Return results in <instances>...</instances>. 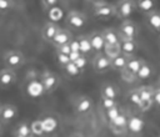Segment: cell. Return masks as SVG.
Masks as SVG:
<instances>
[{"instance_id":"cell-10","label":"cell","mask_w":160,"mask_h":137,"mask_svg":"<svg viewBox=\"0 0 160 137\" xmlns=\"http://www.w3.org/2000/svg\"><path fill=\"white\" fill-rule=\"evenodd\" d=\"M142 61H144L142 59H139V57H136V56H131V57L129 59V61H128L126 67L121 71L122 78L126 80L128 76H129L131 80H138L136 75H138V72H139V70H140V67H141Z\"/></svg>"},{"instance_id":"cell-24","label":"cell","mask_w":160,"mask_h":137,"mask_svg":"<svg viewBox=\"0 0 160 137\" xmlns=\"http://www.w3.org/2000/svg\"><path fill=\"white\" fill-rule=\"evenodd\" d=\"M136 4H138V10L141 11L142 14H148L155 10V6H156L155 0H136Z\"/></svg>"},{"instance_id":"cell-9","label":"cell","mask_w":160,"mask_h":137,"mask_svg":"<svg viewBox=\"0 0 160 137\" xmlns=\"http://www.w3.org/2000/svg\"><path fill=\"white\" fill-rule=\"evenodd\" d=\"M18 116V108L16 106L11 103H4L0 107V123H1V130H4L5 126L11 123Z\"/></svg>"},{"instance_id":"cell-19","label":"cell","mask_w":160,"mask_h":137,"mask_svg":"<svg viewBox=\"0 0 160 137\" xmlns=\"http://www.w3.org/2000/svg\"><path fill=\"white\" fill-rule=\"evenodd\" d=\"M32 130H31V123L26 121H20L15 128L12 130V136L14 137H30L32 136Z\"/></svg>"},{"instance_id":"cell-18","label":"cell","mask_w":160,"mask_h":137,"mask_svg":"<svg viewBox=\"0 0 160 137\" xmlns=\"http://www.w3.org/2000/svg\"><path fill=\"white\" fill-rule=\"evenodd\" d=\"M72 39H74L72 32H71L69 29H61V27H60V30L58 31L56 36L54 37V40H52V42H51V45H54V47H55V46H59V45L69 44Z\"/></svg>"},{"instance_id":"cell-30","label":"cell","mask_w":160,"mask_h":137,"mask_svg":"<svg viewBox=\"0 0 160 137\" xmlns=\"http://www.w3.org/2000/svg\"><path fill=\"white\" fill-rule=\"evenodd\" d=\"M78 39H79V41H80V46H81V52H82V54H88L90 50H92L91 44H90L88 36H79Z\"/></svg>"},{"instance_id":"cell-39","label":"cell","mask_w":160,"mask_h":137,"mask_svg":"<svg viewBox=\"0 0 160 137\" xmlns=\"http://www.w3.org/2000/svg\"><path fill=\"white\" fill-rule=\"evenodd\" d=\"M91 4H95V2H99V1H104V0H89Z\"/></svg>"},{"instance_id":"cell-7","label":"cell","mask_w":160,"mask_h":137,"mask_svg":"<svg viewBox=\"0 0 160 137\" xmlns=\"http://www.w3.org/2000/svg\"><path fill=\"white\" fill-rule=\"evenodd\" d=\"M91 66L96 73H104L111 68V57H109L104 51L96 52L92 59Z\"/></svg>"},{"instance_id":"cell-38","label":"cell","mask_w":160,"mask_h":137,"mask_svg":"<svg viewBox=\"0 0 160 137\" xmlns=\"http://www.w3.org/2000/svg\"><path fill=\"white\" fill-rule=\"evenodd\" d=\"M81 55H82V52H81V51H71V52L69 54V56H70V60H71V61H76Z\"/></svg>"},{"instance_id":"cell-36","label":"cell","mask_w":160,"mask_h":137,"mask_svg":"<svg viewBox=\"0 0 160 137\" xmlns=\"http://www.w3.org/2000/svg\"><path fill=\"white\" fill-rule=\"evenodd\" d=\"M41 2L45 10H50L59 4V0H41Z\"/></svg>"},{"instance_id":"cell-13","label":"cell","mask_w":160,"mask_h":137,"mask_svg":"<svg viewBox=\"0 0 160 137\" xmlns=\"http://www.w3.org/2000/svg\"><path fill=\"white\" fill-rule=\"evenodd\" d=\"M109 126H110V130L115 133V135H122L126 132L128 127H129V120H128V116L125 113H119V116L109 122Z\"/></svg>"},{"instance_id":"cell-22","label":"cell","mask_w":160,"mask_h":137,"mask_svg":"<svg viewBox=\"0 0 160 137\" xmlns=\"http://www.w3.org/2000/svg\"><path fill=\"white\" fill-rule=\"evenodd\" d=\"M100 95L106 96V97H110V98H114V100H118V97H119V90H118V87L114 83L105 82V83L101 85Z\"/></svg>"},{"instance_id":"cell-12","label":"cell","mask_w":160,"mask_h":137,"mask_svg":"<svg viewBox=\"0 0 160 137\" xmlns=\"http://www.w3.org/2000/svg\"><path fill=\"white\" fill-rule=\"evenodd\" d=\"M18 80V76H16V72L14 68H10V67H4L1 68L0 71V86L1 88H9L11 87L12 85H15Z\"/></svg>"},{"instance_id":"cell-20","label":"cell","mask_w":160,"mask_h":137,"mask_svg":"<svg viewBox=\"0 0 160 137\" xmlns=\"http://www.w3.org/2000/svg\"><path fill=\"white\" fill-rule=\"evenodd\" d=\"M130 57H131V56H128V55H125V54H122V52H120L119 55L111 57V70H115V71L121 72V71L126 67L128 61H129Z\"/></svg>"},{"instance_id":"cell-15","label":"cell","mask_w":160,"mask_h":137,"mask_svg":"<svg viewBox=\"0 0 160 137\" xmlns=\"http://www.w3.org/2000/svg\"><path fill=\"white\" fill-rule=\"evenodd\" d=\"M102 35L105 39V44L116 45V46L121 45V36H120L119 30H116L114 27H106L102 30Z\"/></svg>"},{"instance_id":"cell-31","label":"cell","mask_w":160,"mask_h":137,"mask_svg":"<svg viewBox=\"0 0 160 137\" xmlns=\"http://www.w3.org/2000/svg\"><path fill=\"white\" fill-rule=\"evenodd\" d=\"M100 98H101V107L105 111L114 107L115 105H118L116 100H114V98H110V97H106V96H102V95H100Z\"/></svg>"},{"instance_id":"cell-29","label":"cell","mask_w":160,"mask_h":137,"mask_svg":"<svg viewBox=\"0 0 160 137\" xmlns=\"http://www.w3.org/2000/svg\"><path fill=\"white\" fill-rule=\"evenodd\" d=\"M15 7V1L14 0H0V11L1 14H6L8 11L12 10Z\"/></svg>"},{"instance_id":"cell-11","label":"cell","mask_w":160,"mask_h":137,"mask_svg":"<svg viewBox=\"0 0 160 137\" xmlns=\"http://www.w3.org/2000/svg\"><path fill=\"white\" fill-rule=\"evenodd\" d=\"M92 98L89 96H80L74 102V111L76 115H86L92 108Z\"/></svg>"},{"instance_id":"cell-33","label":"cell","mask_w":160,"mask_h":137,"mask_svg":"<svg viewBox=\"0 0 160 137\" xmlns=\"http://www.w3.org/2000/svg\"><path fill=\"white\" fill-rule=\"evenodd\" d=\"M74 62H75L76 66L84 72V70L86 68V66H88V64H89V62H88V56H86V54H82V55H81L76 61H74Z\"/></svg>"},{"instance_id":"cell-3","label":"cell","mask_w":160,"mask_h":137,"mask_svg":"<svg viewBox=\"0 0 160 137\" xmlns=\"http://www.w3.org/2000/svg\"><path fill=\"white\" fill-rule=\"evenodd\" d=\"M86 21H88L86 15L79 10H70L65 16L66 26L72 30H80V29L85 27Z\"/></svg>"},{"instance_id":"cell-4","label":"cell","mask_w":160,"mask_h":137,"mask_svg":"<svg viewBox=\"0 0 160 137\" xmlns=\"http://www.w3.org/2000/svg\"><path fill=\"white\" fill-rule=\"evenodd\" d=\"M40 82H41V86L46 93H52L60 85V77L58 73L49 71V70H45L41 73Z\"/></svg>"},{"instance_id":"cell-37","label":"cell","mask_w":160,"mask_h":137,"mask_svg":"<svg viewBox=\"0 0 160 137\" xmlns=\"http://www.w3.org/2000/svg\"><path fill=\"white\" fill-rule=\"evenodd\" d=\"M69 44H70L71 51H81V46H80V41H79V39H72Z\"/></svg>"},{"instance_id":"cell-5","label":"cell","mask_w":160,"mask_h":137,"mask_svg":"<svg viewBox=\"0 0 160 137\" xmlns=\"http://www.w3.org/2000/svg\"><path fill=\"white\" fill-rule=\"evenodd\" d=\"M115 5H116V17L121 20L129 19L138 10L136 0H119Z\"/></svg>"},{"instance_id":"cell-14","label":"cell","mask_w":160,"mask_h":137,"mask_svg":"<svg viewBox=\"0 0 160 137\" xmlns=\"http://www.w3.org/2000/svg\"><path fill=\"white\" fill-rule=\"evenodd\" d=\"M89 41L91 44V47L95 52H100L104 51V46H105V39L102 35V31H92L91 34L88 35Z\"/></svg>"},{"instance_id":"cell-6","label":"cell","mask_w":160,"mask_h":137,"mask_svg":"<svg viewBox=\"0 0 160 137\" xmlns=\"http://www.w3.org/2000/svg\"><path fill=\"white\" fill-rule=\"evenodd\" d=\"M139 92H140V97H141V103L139 106V110L141 112H145L152 107V103L155 100V90L152 86L144 85V86L139 87Z\"/></svg>"},{"instance_id":"cell-34","label":"cell","mask_w":160,"mask_h":137,"mask_svg":"<svg viewBox=\"0 0 160 137\" xmlns=\"http://www.w3.org/2000/svg\"><path fill=\"white\" fill-rule=\"evenodd\" d=\"M31 130H32V133H34L35 136L42 135V132H44V130H42V123H41L40 121H34V122H31Z\"/></svg>"},{"instance_id":"cell-1","label":"cell","mask_w":160,"mask_h":137,"mask_svg":"<svg viewBox=\"0 0 160 137\" xmlns=\"http://www.w3.org/2000/svg\"><path fill=\"white\" fill-rule=\"evenodd\" d=\"M92 15L101 20H108L116 16V5L108 1H99L92 4Z\"/></svg>"},{"instance_id":"cell-2","label":"cell","mask_w":160,"mask_h":137,"mask_svg":"<svg viewBox=\"0 0 160 137\" xmlns=\"http://www.w3.org/2000/svg\"><path fill=\"white\" fill-rule=\"evenodd\" d=\"M2 61H4V65L6 67H10V68H20L25 65L26 62V59H25V55L19 51V50H9L4 54L2 56Z\"/></svg>"},{"instance_id":"cell-32","label":"cell","mask_w":160,"mask_h":137,"mask_svg":"<svg viewBox=\"0 0 160 137\" xmlns=\"http://www.w3.org/2000/svg\"><path fill=\"white\" fill-rule=\"evenodd\" d=\"M119 113H120V111H119V105H115L114 107H111V108L106 110V111H105V115H106L108 122L114 121V120H115V118L119 116Z\"/></svg>"},{"instance_id":"cell-17","label":"cell","mask_w":160,"mask_h":137,"mask_svg":"<svg viewBox=\"0 0 160 137\" xmlns=\"http://www.w3.org/2000/svg\"><path fill=\"white\" fill-rule=\"evenodd\" d=\"M121 52L128 56H135L139 49L136 39H121Z\"/></svg>"},{"instance_id":"cell-21","label":"cell","mask_w":160,"mask_h":137,"mask_svg":"<svg viewBox=\"0 0 160 137\" xmlns=\"http://www.w3.org/2000/svg\"><path fill=\"white\" fill-rule=\"evenodd\" d=\"M146 22L150 29H152L156 32H160V12L156 10H152L148 14H145Z\"/></svg>"},{"instance_id":"cell-8","label":"cell","mask_w":160,"mask_h":137,"mask_svg":"<svg viewBox=\"0 0 160 137\" xmlns=\"http://www.w3.org/2000/svg\"><path fill=\"white\" fill-rule=\"evenodd\" d=\"M119 32L121 39H136L138 34H139V26L135 21L130 20V19H125L122 20V22L119 26Z\"/></svg>"},{"instance_id":"cell-40","label":"cell","mask_w":160,"mask_h":137,"mask_svg":"<svg viewBox=\"0 0 160 137\" xmlns=\"http://www.w3.org/2000/svg\"><path fill=\"white\" fill-rule=\"evenodd\" d=\"M159 87H160V77H159Z\"/></svg>"},{"instance_id":"cell-25","label":"cell","mask_w":160,"mask_h":137,"mask_svg":"<svg viewBox=\"0 0 160 137\" xmlns=\"http://www.w3.org/2000/svg\"><path fill=\"white\" fill-rule=\"evenodd\" d=\"M62 70H64L70 77H76V76H79V75L82 73V71L76 66V64H75L74 61H70L65 67H62Z\"/></svg>"},{"instance_id":"cell-16","label":"cell","mask_w":160,"mask_h":137,"mask_svg":"<svg viewBox=\"0 0 160 137\" xmlns=\"http://www.w3.org/2000/svg\"><path fill=\"white\" fill-rule=\"evenodd\" d=\"M59 30H60V26L56 25L55 22H46V24L42 26V29H41V37H42L46 42H50V44H51Z\"/></svg>"},{"instance_id":"cell-28","label":"cell","mask_w":160,"mask_h":137,"mask_svg":"<svg viewBox=\"0 0 160 137\" xmlns=\"http://www.w3.org/2000/svg\"><path fill=\"white\" fill-rule=\"evenodd\" d=\"M55 57H56V62L59 64V66L62 68L65 67L71 60H70V56L68 54H62V52H56L55 51Z\"/></svg>"},{"instance_id":"cell-27","label":"cell","mask_w":160,"mask_h":137,"mask_svg":"<svg viewBox=\"0 0 160 137\" xmlns=\"http://www.w3.org/2000/svg\"><path fill=\"white\" fill-rule=\"evenodd\" d=\"M104 52L109 56V57H114L116 55H119L121 52V47L120 46H116V45H109V44H105L104 46Z\"/></svg>"},{"instance_id":"cell-23","label":"cell","mask_w":160,"mask_h":137,"mask_svg":"<svg viewBox=\"0 0 160 137\" xmlns=\"http://www.w3.org/2000/svg\"><path fill=\"white\" fill-rule=\"evenodd\" d=\"M152 71H154V70H152L151 65L144 60L142 64H141V67H140V70H139V72H138V75H136V77H138V80H140V81L148 80V78L152 75Z\"/></svg>"},{"instance_id":"cell-26","label":"cell","mask_w":160,"mask_h":137,"mask_svg":"<svg viewBox=\"0 0 160 137\" xmlns=\"http://www.w3.org/2000/svg\"><path fill=\"white\" fill-rule=\"evenodd\" d=\"M128 98L131 103H134L135 106H140L141 103V97H140V92H139V88H132L128 92Z\"/></svg>"},{"instance_id":"cell-35","label":"cell","mask_w":160,"mask_h":137,"mask_svg":"<svg viewBox=\"0 0 160 137\" xmlns=\"http://www.w3.org/2000/svg\"><path fill=\"white\" fill-rule=\"evenodd\" d=\"M55 51L56 52H62V54H70L71 52V47H70V44H64V45H59V46H55Z\"/></svg>"}]
</instances>
